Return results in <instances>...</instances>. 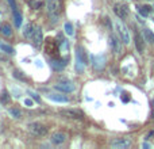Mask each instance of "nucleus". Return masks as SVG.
Wrapping results in <instances>:
<instances>
[{"label":"nucleus","instance_id":"nucleus-34","mask_svg":"<svg viewBox=\"0 0 154 149\" xmlns=\"http://www.w3.org/2000/svg\"><path fill=\"white\" fill-rule=\"evenodd\" d=\"M151 136H154V132H150V133H149V134H148V137H146V138H148V140H149V138H150V137H151Z\"/></svg>","mask_w":154,"mask_h":149},{"label":"nucleus","instance_id":"nucleus-21","mask_svg":"<svg viewBox=\"0 0 154 149\" xmlns=\"http://www.w3.org/2000/svg\"><path fill=\"white\" fill-rule=\"evenodd\" d=\"M14 20H15V26L19 29L20 26H22V22H23V19H22V15H20L18 11H14Z\"/></svg>","mask_w":154,"mask_h":149},{"label":"nucleus","instance_id":"nucleus-25","mask_svg":"<svg viewBox=\"0 0 154 149\" xmlns=\"http://www.w3.org/2000/svg\"><path fill=\"white\" fill-rule=\"evenodd\" d=\"M27 94H29V95H30V98H31V99H34V100H35L37 103H41V96H39L38 94H37V92L30 91V89H29V91H27Z\"/></svg>","mask_w":154,"mask_h":149},{"label":"nucleus","instance_id":"nucleus-33","mask_svg":"<svg viewBox=\"0 0 154 149\" xmlns=\"http://www.w3.org/2000/svg\"><path fill=\"white\" fill-rule=\"evenodd\" d=\"M3 132V122H1V119H0V133Z\"/></svg>","mask_w":154,"mask_h":149},{"label":"nucleus","instance_id":"nucleus-26","mask_svg":"<svg viewBox=\"0 0 154 149\" xmlns=\"http://www.w3.org/2000/svg\"><path fill=\"white\" fill-rule=\"evenodd\" d=\"M1 102H3V103H8V102H10V95H8V94H7V92H3V94H1Z\"/></svg>","mask_w":154,"mask_h":149},{"label":"nucleus","instance_id":"nucleus-19","mask_svg":"<svg viewBox=\"0 0 154 149\" xmlns=\"http://www.w3.org/2000/svg\"><path fill=\"white\" fill-rule=\"evenodd\" d=\"M138 12L141 14L143 18H146V16H149V14L151 12V7L150 6H139L138 7Z\"/></svg>","mask_w":154,"mask_h":149},{"label":"nucleus","instance_id":"nucleus-35","mask_svg":"<svg viewBox=\"0 0 154 149\" xmlns=\"http://www.w3.org/2000/svg\"><path fill=\"white\" fill-rule=\"evenodd\" d=\"M142 146H143V148H150L151 145H150V144H146V142H145V144H143V145H142Z\"/></svg>","mask_w":154,"mask_h":149},{"label":"nucleus","instance_id":"nucleus-6","mask_svg":"<svg viewBox=\"0 0 154 149\" xmlns=\"http://www.w3.org/2000/svg\"><path fill=\"white\" fill-rule=\"evenodd\" d=\"M85 69V60L83 57V49L81 48H77V52H76V71L78 73L84 72Z\"/></svg>","mask_w":154,"mask_h":149},{"label":"nucleus","instance_id":"nucleus-9","mask_svg":"<svg viewBox=\"0 0 154 149\" xmlns=\"http://www.w3.org/2000/svg\"><path fill=\"white\" fill-rule=\"evenodd\" d=\"M54 88L61 92H73L76 89V86L72 81H60L54 86Z\"/></svg>","mask_w":154,"mask_h":149},{"label":"nucleus","instance_id":"nucleus-30","mask_svg":"<svg viewBox=\"0 0 154 149\" xmlns=\"http://www.w3.org/2000/svg\"><path fill=\"white\" fill-rule=\"evenodd\" d=\"M12 92H14V94H15V95H14V96H15V98H20V94H22V92H20V91H18V89H16V88H12Z\"/></svg>","mask_w":154,"mask_h":149},{"label":"nucleus","instance_id":"nucleus-15","mask_svg":"<svg viewBox=\"0 0 154 149\" xmlns=\"http://www.w3.org/2000/svg\"><path fill=\"white\" fill-rule=\"evenodd\" d=\"M135 46H137V50L139 53H143L145 50V37H142L141 34L135 35Z\"/></svg>","mask_w":154,"mask_h":149},{"label":"nucleus","instance_id":"nucleus-1","mask_svg":"<svg viewBox=\"0 0 154 149\" xmlns=\"http://www.w3.org/2000/svg\"><path fill=\"white\" fill-rule=\"evenodd\" d=\"M115 27H116V31H118L120 39L123 41V44H126V45L130 44L131 38H130V33H128V30H127V27H126L124 23H123L122 20L116 19L115 20Z\"/></svg>","mask_w":154,"mask_h":149},{"label":"nucleus","instance_id":"nucleus-31","mask_svg":"<svg viewBox=\"0 0 154 149\" xmlns=\"http://www.w3.org/2000/svg\"><path fill=\"white\" fill-rule=\"evenodd\" d=\"M104 23H107L108 29H111V23H109V18H108V16H106V18H104Z\"/></svg>","mask_w":154,"mask_h":149},{"label":"nucleus","instance_id":"nucleus-3","mask_svg":"<svg viewBox=\"0 0 154 149\" xmlns=\"http://www.w3.org/2000/svg\"><path fill=\"white\" fill-rule=\"evenodd\" d=\"M27 129H29L30 133H32L34 136L38 137H43L47 134V127L45 125L39 124V122H31V124L27 125Z\"/></svg>","mask_w":154,"mask_h":149},{"label":"nucleus","instance_id":"nucleus-23","mask_svg":"<svg viewBox=\"0 0 154 149\" xmlns=\"http://www.w3.org/2000/svg\"><path fill=\"white\" fill-rule=\"evenodd\" d=\"M143 37L148 39L149 42H154V34H153V33H151L149 29H146V30L143 31Z\"/></svg>","mask_w":154,"mask_h":149},{"label":"nucleus","instance_id":"nucleus-20","mask_svg":"<svg viewBox=\"0 0 154 149\" xmlns=\"http://www.w3.org/2000/svg\"><path fill=\"white\" fill-rule=\"evenodd\" d=\"M0 50L4 52V53H7V54H14L15 53V50H14L12 46L4 44V42H0Z\"/></svg>","mask_w":154,"mask_h":149},{"label":"nucleus","instance_id":"nucleus-29","mask_svg":"<svg viewBox=\"0 0 154 149\" xmlns=\"http://www.w3.org/2000/svg\"><path fill=\"white\" fill-rule=\"evenodd\" d=\"M24 105L27 106V107H32V105H34V102H32L31 99H26V100H24Z\"/></svg>","mask_w":154,"mask_h":149},{"label":"nucleus","instance_id":"nucleus-10","mask_svg":"<svg viewBox=\"0 0 154 149\" xmlns=\"http://www.w3.org/2000/svg\"><path fill=\"white\" fill-rule=\"evenodd\" d=\"M31 41H32V44H34V46H37V48H39L42 45L43 35H42V29L39 26H35V30H34V33H32V35H31Z\"/></svg>","mask_w":154,"mask_h":149},{"label":"nucleus","instance_id":"nucleus-8","mask_svg":"<svg viewBox=\"0 0 154 149\" xmlns=\"http://www.w3.org/2000/svg\"><path fill=\"white\" fill-rule=\"evenodd\" d=\"M114 12L116 14L118 18L124 19V18H127V15H128V7L124 6V4H122V3H116L115 6H114Z\"/></svg>","mask_w":154,"mask_h":149},{"label":"nucleus","instance_id":"nucleus-28","mask_svg":"<svg viewBox=\"0 0 154 149\" xmlns=\"http://www.w3.org/2000/svg\"><path fill=\"white\" fill-rule=\"evenodd\" d=\"M8 3H10V6H11V8H12V11H15L16 10V3H15V0H7Z\"/></svg>","mask_w":154,"mask_h":149},{"label":"nucleus","instance_id":"nucleus-5","mask_svg":"<svg viewBox=\"0 0 154 149\" xmlns=\"http://www.w3.org/2000/svg\"><path fill=\"white\" fill-rule=\"evenodd\" d=\"M45 52L47 54H53V56H57L58 53V45L57 41L53 38H47L45 41Z\"/></svg>","mask_w":154,"mask_h":149},{"label":"nucleus","instance_id":"nucleus-12","mask_svg":"<svg viewBox=\"0 0 154 149\" xmlns=\"http://www.w3.org/2000/svg\"><path fill=\"white\" fill-rule=\"evenodd\" d=\"M60 114L66 118H72V119H81L84 117V114L78 110H62L60 111Z\"/></svg>","mask_w":154,"mask_h":149},{"label":"nucleus","instance_id":"nucleus-17","mask_svg":"<svg viewBox=\"0 0 154 149\" xmlns=\"http://www.w3.org/2000/svg\"><path fill=\"white\" fill-rule=\"evenodd\" d=\"M0 34L4 35V37H11L12 35V30H11V26L8 23H4V25L0 26Z\"/></svg>","mask_w":154,"mask_h":149},{"label":"nucleus","instance_id":"nucleus-16","mask_svg":"<svg viewBox=\"0 0 154 149\" xmlns=\"http://www.w3.org/2000/svg\"><path fill=\"white\" fill-rule=\"evenodd\" d=\"M47 98L53 102H58V103H68V98L61 94H47Z\"/></svg>","mask_w":154,"mask_h":149},{"label":"nucleus","instance_id":"nucleus-7","mask_svg":"<svg viewBox=\"0 0 154 149\" xmlns=\"http://www.w3.org/2000/svg\"><path fill=\"white\" fill-rule=\"evenodd\" d=\"M91 60H92V65L95 69L100 71L106 67V57L103 54H97V56H91Z\"/></svg>","mask_w":154,"mask_h":149},{"label":"nucleus","instance_id":"nucleus-18","mask_svg":"<svg viewBox=\"0 0 154 149\" xmlns=\"http://www.w3.org/2000/svg\"><path fill=\"white\" fill-rule=\"evenodd\" d=\"M34 30H35V25L29 23V25L24 27V30H23V35H24L26 38H31V35H32V33H34Z\"/></svg>","mask_w":154,"mask_h":149},{"label":"nucleus","instance_id":"nucleus-14","mask_svg":"<svg viewBox=\"0 0 154 149\" xmlns=\"http://www.w3.org/2000/svg\"><path fill=\"white\" fill-rule=\"evenodd\" d=\"M50 65L51 68H54L55 71H62L66 67V61L65 60H55V58H51L50 60Z\"/></svg>","mask_w":154,"mask_h":149},{"label":"nucleus","instance_id":"nucleus-4","mask_svg":"<svg viewBox=\"0 0 154 149\" xmlns=\"http://www.w3.org/2000/svg\"><path fill=\"white\" fill-rule=\"evenodd\" d=\"M109 146L114 149H127L131 146V141L128 138H114L111 140Z\"/></svg>","mask_w":154,"mask_h":149},{"label":"nucleus","instance_id":"nucleus-13","mask_svg":"<svg viewBox=\"0 0 154 149\" xmlns=\"http://www.w3.org/2000/svg\"><path fill=\"white\" fill-rule=\"evenodd\" d=\"M65 140H66V134L62 133V132H58V133H54L51 134V144H54V145H61V144L65 142Z\"/></svg>","mask_w":154,"mask_h":149},{"label":"nucleus","instance_id":"nucleus-11","mask_svg":"<svg viewBox=\"0 0 154 149\" xmlns=\"http://www.w3.org/2000/svg\"><path fill=\"white\" fill-rule=\"evenodd\" d=\"M109 45H111V49L115 54H120L122 53V42L118 37L115 35H109Z\"/></svg>","mask_w":154,"mask_h":149},{"label":"nucleus","instance_id":"nucleus-32","mask_svg":"<svg viewBox=\"0 0 154 149\" xmlns=\"http://www.w3.org/2000/svg\"><path fill=\"white\" fill-rule=\"evenodd\" d=\"M122 100L126 103V102H128V100H130V98H128V96H126V94H124V95L122 96Z\"/></svg>","mask_w":154,"mask_h":149},{"label":"nucleus","instance_id":"nucleus-22","mask_svg":"<svg viewBox=\"0 0 154 149\" xmlns=\"http://www.w3.org/2000/svg\"><path fill=\"white\" fill-rule=\"evenodd\" d=\"M8 113H10V115L12 118H15V119H19V118H22V111H20L19 108H10V110H8Z\"/></svg>","mask_w":154,"mask_h":149},{"label":"nucleus","instance_id":"nucleus-24","mask_svg":"<svg viewBox=\"0 0 154 149\" xmlns=\"http://www.w3.org/2000/svg\"><path fill=\"white\" fill-rule=\"evenodd\" d=\"M64 29H65V33H66L69 37H72V35H73L74 30H73V26H72V23H65Z\"/></svg>","mask_w":154,"mask_h":149},{"label":"nucleus","instance_id":"nucleus-2","mask_svg":"<svg viewBox=\"0 0 154 149\" xmlns=\"http://www.w3.org/2000/svg\"><path fill=\"white\" fill-rule=\"evenodd\" d=\"M47 11L53 20H57L61 14V3L60 0H47Z\"/></svg>","mask_w":154,"mask_h":149},{"label":"nucleus","instance_id":"nucleus-36","mask_svg":"<svg viewBox=\"0 0 154 149\" xmlns=\"http://www.w3.org/2000/svg\"><path fill=\"white\" fill-rule=\"evenodd\" d=\"M153 105H154V100H153Z\"/></svg>","mask_w":154,"mask_h":149},{"label":"nucleus","instance_id":"nucleus-27","mask_svg":"<svg viewBox=\"0 0 154 149\" xmlns=\"http://www.w3.org/2000/svg\"><path fill=\"white\" fill-rule=\"evenodd\" d=\"M14 76H15L16 79H20V80H26V77L23 76V73H22V72H19V71H15V72H14Z\"/></svg>","mask_w":154,"mask_h":149}]
</instances>
